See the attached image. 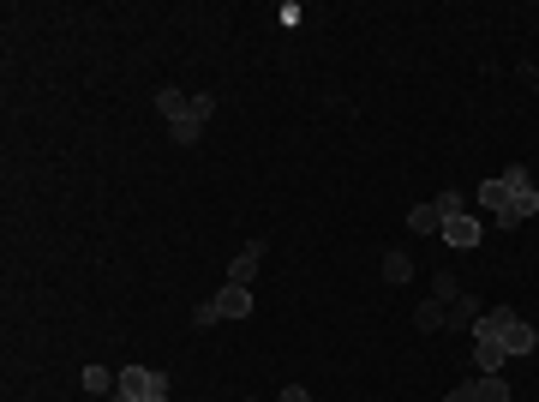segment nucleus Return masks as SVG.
<instances>
[{
    "label": "nucleus",
    "instance_id": "1",
    "mask_svg": "<svg viewBox=\"0 0 539 402\" xmlns=\"http://www.w3.org/2000/svg\"><path fill=\"white\" fill-rule=\"evenodd\" d=\"M120 397H132V402H157V397H168V373H157V366H120Z\"/></svg>",
    "mask_w": 539,
    "mask_h": 402
},
{
    "label": "nucleus",
    "instance_id": "2",
    "mask_svg": "<svg viewBox=\"0 0 539 402\" xmlns=\"http://www.w3.org/2000/svg\"><path fill=\"white\" fill-rule=\"evenodd\" d=\"M480 216L473 211H462V216H443V246H455V253H473L480 246Z\"/></svg>",
    "mask_w": 539,
    "mask_h": 402
},
{
    "label": "nucleus",
    "instance_id": "3",
    "mask_svg": "<svg viewBox=\"0 0 539 402\" xmlns=\"http://www.w3.org/2000/svg\"><path fill=\"white\" fill-rule=\"evenodd\" d=\"M264 253H270V241H246L234 259H228V283H240V288H252V276H258V264H264Z\"/></svg>",
    "mask_w": 539,
    "mask_h": 402
},
{
    "label": "nucleus",
    "instance_id": "4",
    "mask_svg": "<svg viewBox=\"0 0 539 402\" xmlns=\"http://www.w3.org/2000/svg\"><path fill=\"white\" fill-rule=\"evenodd\" d=\"M210 301H216V313H222V318H252V288H240V283H222Z\"/></svg>",
    "mask_w": 539,
    "mask_h": 402
},
{
    "label": "nucleus",
    "instance_id": "5",
    "mask_svg": "<svg viewBox=\"0 0 539 402\" xmlns=\"http://www.w3.org/2000/svg\"><path fill=\"white\" fill-rule=\"evenodd\" d=\"M473 199H480V211L503 216V211H510V187H503V174H485V180H480V192H473Z\"/></svg>",
    "mask_w": 539,
    "mask_h": 402
},
{
    "label": "nucleus",
    "instance_id": "6",
    "mask_svg": "<svg viewBox=\"0 0 539 402\" xmlns=\"http://www.w3.org/2000/svg\"><path fill=\"white\" fill-rule=\"evenodd\" d=\"M485 313V301L480 294H455L450 301V325H443V331H473V318Z\"/></svg>",
    "mask_w": 539,
    "mask_h": 402
},
{
    "label": "nucleus",
    "instance_id": "7",
    "mask_svg": "<svg viewBox=\"0 0 539 402\" xmlns=\"http://www.w3.org/2000/svg\"><path fill=\"white\" fill-rule=\"evenodd\" d=\"M157 115H168V127H174V120L192 115V97H186L180 85H162V90H157Z\"/></svg>",
    "mask_w": 539,
    "mask_h": 402
},
{
    "label": "nucleus",
    "instance_id": "8",
    "mask_svg": "<svg viewBox=\"0 0 539 402\" xmlns=\"http://www.w3.org/2000/svg\"><path fill=\"white\" fill-rule=\"evenodd\" d=\"M534 348H539V331H534V325H522V318H515V325H510V331H503V355H534Z\"/></svg>",
    "mask_w": 539,
    "mask_h": 402
},
{
    "label": "nucleus",
    "instance_id": "9",
    "mask_svg": "<svg viewBox=\"0 0 539 402\" xmlns=\"http://www.w3.org/2000/svg\"><path fill=\"white\" fill-rule=\"evenodd\" d=\"M408 229H413V234H443V211H438V199H432V204H413V211H408Z\"/></svg>",
    "mask_w": 539,
    "mask_h": 402
},
{
    "label": "nucleus",
    "instance_id": "10",
    "mask_svg": "<svg viewBox=\"0 0 539 402\" xmlns=\"http://www.w3.org/2000/svg\"><path fill=\"white\" fill-rule=\"evenodd\" d=\"M473 397L480 402H510V378L503 373H473Z\"/></svg>",
    "mask_w": 539,
    "mask_h": 402
},
{
    "label": "nucleus",
    "instance_id": "11",
    "mask_svg": "<svg viewBox=\"0 0 539 402\" xmlns=\"http://www.w3.org/2000/svg\"><path fill=\"white\" fill-rule=\"evenodd\" d=\"M443 325H450V306L443 301H426V306H413V331H443Z\"/></svg>",
    "mask_w": 539,
    "mask_h": 402
},
{
    "label": "nucleus",
    "instance_id": "12",
    "mask_svg": "<svg viewBox=\"0 0 539 402\" xmlns=\"http://www.w3.org/2000/svg\"><path fill=\"white\" fill-rule=\"evenodd\" d=\"M473 360H480V373H503V343H473Z\"/></svg>",
    "mask_w": 539,
    "mask_h": 402
},
{
    "label": "nucleus",
    "instance_id": "13",
    "mask_svg": "<svg viewBox=\"0 0 539 402\" xmlns=\"http://www.w3.org/2000/svg\"><path fill=\"white\" fill-rule=\"evenodd\" d=\"M198 132H204V115H186V120H174V127H168V139L186 150V144H198Z\"/></svg>",
    "mask_w": 539,
    "mask_h": 402
},
{
    "label": "nucleus",
    "instance_id": "14",
    "mask_svg": "<svg viewBox=\"0 0 539 402\" xmlns=\"http://www.w3.org/2000/svg\"><path fill=\"white\" fill-rule=\"evenodd\" d=\"M383 283H413V259L408 253H390V259H383Z\"/></svg>",
    "mask_w": 539,
    "mask_h": 402
},
{
    "label": "nucleus",
    "instance_id": "15",
    "mask_svg": "<svg viewBox=\"0 0 539 402\" xmlns=\"http://www.w3.org/2000/svg\"><path fill=\"white\" fill-rule=\"evenodd\" d=\"M114 385H120V378H108V366H85V390L90 397H114Z\"/></svg>",
    "mask_w": 539,
    "mask_h": 402
},
{
    "label": "nucleus",
    "instance_id": "16",
    "mask_svg": "<svg viewBox=\"0 0 539 402\" xmlns=\"http://www.w3.org/2000/svg\"><path fill=\"white\" fill-rule=\"evenodd\" d=\"M455 294H462V283H455L450 271H438V276H432V301H443V306H450Z\"/></svg>",
    "mask_w": 539,
    "mask_h": 402
},
{
    "label": "nucleus",
    "instance_id": "17",
    "mask_svg": "<svg viewBox=\"0 0 539 402\" xmlns=\"http://www.w3.org/2000/svg\"><path fill=\"white\" fill-rule=\"evenodd\" d=\"M192 325H198V331H210V325H222V313H216V301L192 306Z\"/></svg>",
    "mask_w": 539,
    "mask_h": 402
},
{
    "label": "nucleus",
    "instance_id": "18",
    "mask_svg": "<svg viewBox=\"0 0 539 402\" xmlns=\"http://www.w3.org/2000/svg\"><path fill=\"white\" fill-rule=\"evenodd\" d=\"M438 211H443V216H462V211H468V199H462V192L450 187V192H443V199H438Z\"/></svg>",
    "mask_w": 539,
    "mask_h": 402
},
{
    "label": "nucleus",
    "instance_id": "19",
    "mask_svg": "<svg viewBox=\"0 0 539 402\" xmlns=\"http://www.w3.org/2000/svg\"><path fill=\"white\" fill-rule=\"evenodd\" d=\"M276 402H312V390H306V385H282V397H276Z\"/></svg>",
    "mask_w": 539,
    "mask_h": 402
},
{
    "label": "nucleus",
    "instance_id": "20",
    "mask_svg": "<svg viewBox=\"0 0 539 402\" xmlns=\"http://www.w3.org/2000/svg\"><path fill=\"white\" fill-rule=\"evenodd\" d=\"M443 402H480V397H473V378H468V385H455V390H450Z\"/></svg>",
    "mask_w": 539,
    "mask_h": 402
},
{
    "label": "nucleus",
    "instance_id": "21",
    "mask_svg": "<svg viewBox=\"0 0 539 402\" xmlns=\"http://www.w3.org/2000/svg\"><path fill=\"white\" fill-rule=\"evenodd\" d=\"M108 402H132V397H120V390H114V397H108Z\"/></svg>",
    "mask_w": 539,
    "mask_h": 402
},
{
    "label": "nucleus",
    "instance_id": "22",
    "mask_svg": "<svg viewBox=\"0 0 539 402\" xmlns=\"http://www.w3.org/2000/svg\"><path fill=\"white\" fill-rule=\"evenodd\" d=\"M157 402H168V397H157Z\"/></svg>",
    "mask_w": 539,
    "mask_h": 402
}]
</instances>
